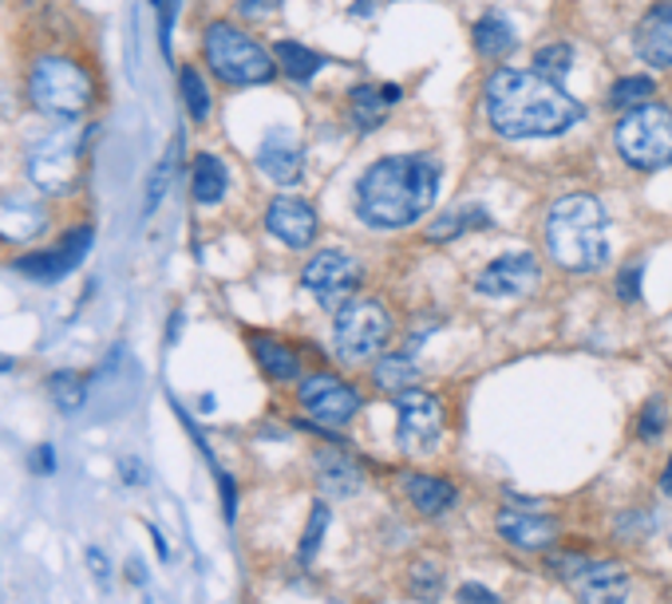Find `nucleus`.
I'll return each instance as SVG.
<instances>
[{"mask_svg": "<svg viewBox=\"0 0 672 604\" xmlns=\"http://www.w3.org/2000/svg\"><path fill=\"white\" fill-rule=\"evenodd\" d=\"M490 127L503 138H551L582 119V104L538 71L498 68L483 87Z\"/></svg>", "mask_w": 672, "mask_h": 604, "instance_id": "obj_1", "label": "nucleus"}, {"mask_svg": "<svg viewBox=\"0 0 672 604\" xmlns=\"http://www.w3.org/2000/svg\"><path fill=\"white\" fill-rule=\"evenodd\" d=\"M439 194V166L423 155H388L357 182V214L372 230H403L428 214Z\"/></svg>", "mask_w": 672, "mask_h": 604, "instance_id": "obj_2", "label": "nucleus"}, {"mask_svg": "<svg viewBox=\"0 0 672 604\" xmlns=\"http://www.w3.org/2000/svg\"><path fill=\"white\" fill-rule=\"evenodd\" d=\"M25 104L45 123H84L99 104V79L79 56L45 48L25 68Z\"/></svg>", "mask_w": 672, "mask_h": 604, "instance_id": "obj_3", "label": "nucleus"}, {"mask_svg": "<svg viewBox=\"0 0 672 604\" xmlns=\"http://www.w3.org/2000/svg\"><path fill=\"white\" fill-rule=\"evenodd\" d=\"M551 257L569 273H597L610 261V217L594 194H566L546 214Z\"/></svg>", "mask_w": 672, "mask_h": 604, "instance_id": "obj_4", "label": "nucleus"}, {"mask_svg": "<svg viewBox=\"0 0 672 604\" xmlns=\"http://www.w3.org/2000/svg\"><path fill=\"white\" fill-rule=\"evenodd\" d=\"M84 158H88V138L79 123H48V130L25 143L20 171L36 194L60 202L76 194L79 178H84Z\"/></svg>", "mask_w": 672, "mask_h": 604, "instance_id": "obj_5", "label": "nucleus"}, {"mask_svg": "<svg viewBox=\"0 0 672 604\" xmlns=\"http://www.w3.org/2000/svg\"><path fill=\"white\" fill-rule=\"evenodd\" d=\"M202 60H206L210 76H218L226 87H254L273 79V52L265 43H257L245 28L230 25V20H210L202 32Z\"/></svg>", "mask_w": 672, "mask_h": 604, "instance_id": "obj_6", "label": "nucleus"}, {"mask_svg": "<svg viewBox=\"0 0 672 604\" xmlns=\"http://www.w3.org/2000/svg\"><path fill=\"white\" fill-rule=\"evenodd\" d=\"M617 150L633 171H661L672 163V107L641 104L617 123Z\"/></svg>", "mask_w": 672, "mask_h": 604, "instance_id": "obj_7", "label": "nucleus"}, {"mask_svg": "<svg viewBox=\"0 0 672 604\" xmlns=\"http://www.w3.org/2000/svg\"><path fill=\"white\" fill-rule=\"evenodd\" d=\"M392 340V312L380 301L368 296H352L337 309V329H332V344L344 363H364L384 352Z\"/></svg>", "mask_w": 672, "mask_h": 604, "instance_id": "obj_8", "label": "nucleus"}, {"mask_svg": "<svg viewBox=\"0 0 672 604\" xmlns=\"http://www.w3.org/2000/svg\"><path fill=\"white\" fill-rule=\"evenodd\" d=\"M91 245H96V230L91 222L68 225L52 245H40V250H25L12 257V269L28 281H40V285H56L64 276L76 273L84 261H88Z\"/></svg>", "mask_w": 672, "mask_h": 604, "instance_id": "obj_9", "label": "nucleus"}, {"mask_svg": "<svg viewBox=\"0 0 672 604\" xmlns=\"http://www.w3.org/2000/svg\"><path fill=\"white\" fill-rule=\"evenodd\" d=\"M52 230V198L32 186L0 191V250H32Z\"/></svg>", "mask_w": 672, "mask_h": 604, "instance_id": "obj_10", "label": "nucleus"}, {"mask_svg": "<svg viewBox=\"0 0 672 604\" xmlns=\"http://www.w3.org/2000/svg\"><path fill=\"white\" fill-rule=\"evenodd\" d=\"M396 439H400L403 455H428V450L439 447L444 439V407H439L436 396L419 388H408L396 396Z\"/></svg>", "mask_w": 672, "mask_h": 604, "instance_id": "obj_11", "label": "nucleus"}, {"mask_svg": "<svg viewBox=\"0 0 672 604\" xmlns=\"http://www.w3.org/2000/svg\"><path fill=\"white\" fill-rule=\"evenodd\" d=\"M301 285L313 293L321 309H341L360 289V261L349 257L344 250H321L301 269Z\"/></svg>", "mask_w": 672, "mask_h": 604, "instance_id": "obj_12", "label": "nucleus"}, {"mask_svg": "<svg viewBox=\"0 0 672 604\" xmlns=\"http://www.w3.org/2000/svg\"><path fill=\"white\" fill-rule=\"evenodd\" d=\"M298 403L305 407V415L313 423L344 427L357 419L360 411V391L352 383H344L332 371H313L298 383Z\"/></svg>", "mask_w": 672, "mask_h": 604, "instance_id": "obj_13", "label": "nucleus"}, {"mask_svg": "<svg viewBox=\"0 0 672 604\" xmlns=\"http://www.w3.org/2000/svg\"><path fill=\"white\" fill-rule=\"evenodd\" d=\"M534 285H538L534 253H503L475 276V289L490 301H518V296L534 293Z\"/></svg>", "mask_w": 672, "mask_h": 604, "instance_id": "obj_14", "label": "nucleus"}, {"mask_svg": "<svg viewBox=\"0 0 672 604\" xmlns=\"http://www.w3.org/2000/svg\"><path fill=\"white\" fill-rule=\"evenodd\" d=\"M265 230L289 250H309L316 242V210L298 194H281L265 210Z\"/></svg>", "mask_w": 672, "mask_h": 604, "instance_id": "obj_15", "label": "nucleus"}, {"mask_svg": "<svg viewBox=\"0 0 672 604\" xmlns=\"http://www.w3.org/2000/svg\"><path fill=\"white\" fill-rule=\"evenodd\" d=\"M582 604H625L633 593V581L613 562H582L577 573L566 581Z\"/></svg>", "mask_w": 672, "mask_h": 604, "instance_id": "obj_16", "label": "nucleus"}, {"mask_svg": "<svg viewBox=\"0 0 672 604\" xmlns=\"http://www.w3.org/2000/svg\"><path fill=\"white\" fill-rule=\"evenodd\" d=\"M495 526L503 542L523 553L551 549V542L558 537V522H554L551 514H526V509H503Z\"/></svg>", "mask_w": 672, "mask_h": 604, "instance_id": "obj_17", "label": "nucleus"}, {"mask_svg": "<svg viewBox=\"0 0 672 604\" xmlns=\"http://www.w3.org/2000/svg\"><path fill=\"white\" fill-rule=\"evenodd\" d=\"M633 48L649 68H672V0L653 4L633 32Z\"/></svg>", "mask_w": 672, "mask_h": 604, "instance_id": "obj_18", "label": "nucleus"}, {"mask_svg": "<svg viewBox=\"0 0 672 604\" xmlns=\"http://www.w3.org/2000/svg\"><path fill=\"white\" fill-rule=\"evenodd\" d=\"M301 166H305V155H301L298 135H289V130H270V135L262 138V147H257V171H262L270 182L289 186V182L301 178Z\"/></svg>", "mask_w": 672, "mask_h": 604, "instance_id": "obj_19", "label": "nucleus"}, {"mask_svg": "<svg viewBox=\"0 0 672 604\" xmlns=\"http://www.w3.org/2000/svg\"><path fill=\"white\" fill-rule=\"evenodd\" d=\"M316 486L324 498H357L364 486V470L344 450H321L316 455Z\"/></svg>", "mask_w": 672, "mask_h": 604, "instance_id": "obj_20", "label": "nucleus"}, {"mask_svg": "<svg viewBox=\"0 0 672 604\" xmlns=\"http://www.w3.org/2000/svg\"><path fill=\"white\" fill-rule=\"evenodd\" d=\"M400 99V87H372L360 84L349 91V119L357 130H376L388 119V104Z\"/></svg>", "mask_w": 672, "mask_h": 604, "instance_id": "obj_21", "label": "nucleus"}, {"mask_svg": "<svg viewBox=\"0 0 672 604\" xmlns=\"http://www.w3.org/2000/svg\"><path fill=\"white\" fill-rule=\"evenodd\" d=\"M230 191V171L226 163H222L218 155H210V150H202V155H194L191 163V194L198 206H218L222 198H226Z\"/></svg>", "mask_w": 672, "mask_h": 604, "instance_id": "obj_22", "label": "nucleus"}, {"mask_svg": "<svg viewBox=\"0 0 672 604\" xmlns=\"http://www.w3.org/2000/svg\"><path fill=\"white\" fill-rule=\"evenodd\" d=\"M403 494L423 518H439L455 506V486L436 475H408L403 478Z\"/></svg>", "mask_w": 672, "mask_h": 604, "instance_id": "obj_23", "label": "nucleus"}, {"mask_svg": "<svg viewBox=\"0 0 672 604\" xmlns=\"http://www.w3.org/2000/svg\"><path fill=\"white\" fill-rule=\"evenodd\" d=\"M490 225V214L479 206V202H459V206H451L444 217H436V222L428 225V242L444 245V242H455V237L471 234V230H487Z\"/></svg>", "mask_w": 672, "mask_h": 604, "instance_id": "obj_24", "label": "nucleus"}, {"mask_svg": "<svg viewBox=\"0 0 672 604\" xmlns=\"http://www.w3.org/2000/svg\"><path fill=\"white\" fill-rule=\"evenodd\" d=\"M250 348H254L257 368H262L273 383H289V380H298V376H301L298 352H293L289 344H281V340H273V337H250Z\"/></svg>", "mask_w": 672, "mask_h": 604, "instance_id": "obj_25", "label": "nucleus"}, {"mask_svg": "<svg viewBox=\"0 0 672 604\" xmlns=\"http://www.w3.org/2000/svg\"><path fill=\"white\" fill-rule=\"evenodd\" d=\"M471 40H475V52L479 56H507L510 48L518 43V32L510 28V20H503L498 12H487V17H479L475 20V28H471Z\"/></svg>", "mask_w": 672, "mask_h": 604, "instance_id": "obj_26", "label": "nucleus"}, {"mask_svg": "<svg viewBox=\"0 0 672 604\" xmlns=\"http://www.w3.org/2000/svg\"><path fill=\"white\" fill-rule=\"evenodd\" d=\"M273 60H277V68L285 71L293 84H309V79L324 68L321 56H316L313 48H305V43H298V40H277V43H273Z\"/></svg>", "mask_w": 672, "mask_h": 604, "instance_id": "obj_27", "label": "nucleus"}, {"mask_svg": "<svg viewBox=\"0 0 672 604\" xmlns=\"http://www.w3.org/2000/svg\"><path fill=\"white\" fill-rule=\"evenodd\" d=\"M416 380H419V363L411 360L408 352H392V355H384V360H376V368H372V383L380 391H408V388H416Z\"/></svg>", "mask_w": 672, "mask_h": 604, "instance_id": "obj_28", "label": "nucleus"}, {"mask_svg": "<svg viewBox=\"0 0 672 604\" xmlns=\"http://www.w3.org/2000/svg\"><path fill=\"white\" fill-rule=\"evenodd\" d=\"M178 96H183V107L191 115V123H206L210 111H214V96H210L206 76H202L194 64H183L178 68Z\"/></svg>", "mask_w": 672, "mask_h": 604, "instance_id": "obj_29", "label": "nucleus"}, {"mask_svg": "<svg viewBox=\"0 0 672 604\" xmlns=\"http://www.w3.org/2000/svg\"><path fill=\"white\" fill-rule=\"evenodd\" d=\"M178 155H183V135H175V143H171V150H166V155L155 163V171H150V178H147V191H143V214H147V217L155 214L158 206H163L166 191H171V182H175Z\"/></svg>", "mask_w": 672, "mask_h": 604, "instance_id": "obj_30", "label": "nucleus"}, {"mask_svg": "<svg viewBox=\"0 0 672 604\" xmlns=\"http://www.w3.org/2000/svg\"><path fill=\"white\" fill-rule=\"evenodd\" d=\"M48 396L52 403L60 407L64 415H76L79 407L88 403V380H84V371L76 368H60L48 376Z\"/></svg>", "mask_w": 672, "mask_h": 604, "instance_id": "obj_31", "label": "nucleus"}, {"mask_svg": "<svg viewBox=\"0 0 672 604\" xmlns=\"http://www.w3.org/2000/svg\"><path fill=\"white\" fill-rule=\"evenodd\" d=\"M656 91V84L649 76H621L617 84L610 87V107L613 111H633V107L649 104Z\"/></svg>", "mask_w": 672, "mask_h": 604, "instance_id": "obj_32", "label": "nucleus"}, {"mask_svg": "<svg viewBox=\"0 0 672 604\" xmlns=\"http://www.w3.org/2000/svg\"><path fill=\"white\" fill-rule=\"evenodd\" d=\"M574 68V48L569 43H542L538 52H534V71H538L542 79H554V84H562L566 79V71Z\"/></svg>", "mask_w": 672, "mask_h": 604, "instance_id": "obj_33", "label": "nucleus"}, {"mask_svg": "<svg viewBox=\"0 0 672 604\" xmlns=\"http://www.w3.org/2000/svg\"><path fill=\"white\" fill-rule=\"evenodd\" d=\"M324 529H329V506H321L316 501L313 506V514H309V526H305V537H301V565H309L316 557V549H321V542H324Z\"/></svg>", "mask_w": 672, "mask_h": 604, "instance_id": "obj_34", "label": "nucleus"}, {"mask_svg": "<svg viewBox=\"0 0 672 604\" xmlns=\"http://www.w3.org/2000/svg\"><path fill=\"white\" fill-rule=\"evenodd\" d=\"M411 593L419 601H436L444 593V569L436 562H416V569H411Z\"/></svg>", "mask_w": 672, "mask_h": 604, "instance_id": "obj_35", "label": "nucleus"}, {"mask_svg": "<svg viewBox=\"0 0 672 604\" xmlns=\"http://www.w3.org/2000/svg\"><path fill=\"white\" fill-rule=\"evenodd\" d=\"M664 423H669V411H664V403H661V399H649V403L641 407V415H637V435L645 442H653V439H661Z\"/></svg>", "mask_w": 672, "mask_h": 604, "instance_id": "obj_36", "label": "nucleus"}, {"mask_svg": "<svg viewBox=\"0 0 672 604\" xmlns=\"http://www.w3.org/2000/svg\"><path fill=\"white\" fill-rule=\"evenodd\" d=\"M641 281H645V261H629L617 273V301L621 304L641 301Z\"/></svg>", "mask_w": 672, "mask_h": 604, "instance_id": "obj_37", "label": "nucleus"}, {"mask_svg": "<svg viewBox=\"0 0 672 604\" xmlns=\"http://www.w3.org/2000/svg\"><path fill=\"white\" fill-rule=\"evenodd\" d=\"M155 12H158V43H163V56L171 60V36H175L178 0H155Z\"/></svg>", "mask_w": 672, "mask_h": 604, "instance_id": "obj_38", "label": "nucleus"}, {"mask_svg": "<svg viewBox=\"0 0 672 604\" xmlns=\"http://www.w3.org/2000/svg\"><path fill=\"white\" fill-rule=\"evenodd\" d=\"M115 470H119V483L127 486V490H143V486H147V467H143L139 458L135 455H119L115 458Z\"/></svg>", "mask_w": 672, "mask_h": 604, "instance_id": "obj_39", "label": "nucleus"}, {"mask_svg": "<svg viewBox=\"0 0 672 604\" xmlns=\"http://www.w3.org/2000/svg\"><path fill=\"white\" fill-rule=\"evenodd\" d=\"M28 470L40 478H52L56 470H60V458H56V447L52 442H40V447H32V455H28Z\"/></svg>", "mask_w": 672, "mask_h": 604, "instance_id": "obj_40", "label": "nucleus"}, {"mask_svg": "<svg viewBox=\"0 0 672 604\" xmlns=\"http://www.w3.org/2000/svg\"><path fill=\"white\" fill-rule=\"evenodd\" d=\"M84 562H88V569H91V577H96L99 588L111 585V562H107V553L99 549V545H88V549H84Z\"/></svg>", "mask_w": 672, "mask_h": 604, "instance_id": "obj_41", "label": "nucleus"}, {"mask_svg": "<svg viewBox=\"0 0 672 604\" xmlns=\"http://www.w3.org/2000/svg\"><path fill=\"white\" fill-rule=\"evenodd\" d=\"M281 9V0H237V17L242 20H265Z\"/></svg>", "mask_w": 672, "mask_h": 604, "instance_id": "obj_42", "label": "nucleus"}, {"mask_svg": "<svg viewBox=\"0 0 672 604\" xmlns=\"http://www.w3.org/2000/svg\"><path fill=\"white\" fill-rule=\"evenodd\" d=\"M459 604H503V601H498L487 585H479V581H467V585L459 588Z\"/></svg>", "mask_w": 672, "mask_h": 604, "instance_id": "obj_43", "label": "nucleus"}, {"mask_svg": "<svg viewBox=\"0 0 672 604\" xmlns=\"http://www.w3.org/2000/svg\"><path fill=\"white\" fill-rule=\"evenodd\" d=\"M150 529V542H155V553H158V562H171V545H166L163 529L158 526H147Z\"/></svg>", "mask_w": 672, "mask_h": 604, "instance_id": "obj_44", "label": "nucleus"}, {"mask_svg": "<svg viewBox=\"0 0 672 604\" xmlns=\"http://www.w3.org/2000/svg\"><path fill=\"white\" fill-rule=\"evenodd\" d=\"M127 577H132V585H147V573H143V562H135V557H132V562H127Z\"/></svg>", "mask_w": 672, "mask_h": 604, "instance_id": "obj_45", "label": "nucleus"}, {"mask_svg": "<svg viewBox=\"0 0 672 604\" xmlns=\"http://www.w3.org/2000/svg\"><path fill=\"white\" fill-rule=\"evenodd\" d=\"M661 494L664 498H672V455H669V467L661 470Z\"/></svg>", "mask_w": 672, "mask_h": 604, "instance_id": "obj_46", "label": "nucleus"}, {"mask_svg": "<svg viewBox=\"0 0 672 604\" xmlns=\"http://www.w3.org/2000/svg\"><path fill=\"white\" fill-rule=\"evenodd\" d=\"M178 332H183V312H175V316H171V332H166V340H171V344H175V340H178Z\"/></svg>", "mask_w": 672, "mask_h": 604, "instance_id": "obj_47", "label": "nucleus"}, {"mask_svg": "<svg viewBox=\"0 0 672 604\" xmlns=\"http://www.w3.org/2000/svg\"><path fill=\"white\" fill-rule=\"evenodd\" d=\"M17 363H12V355H0V371H12Z\"/></svg>", "mask_w": 672, "mask_h": 604, "instance_id": "obj_48", "label": "nucleus"}]
</instances>
